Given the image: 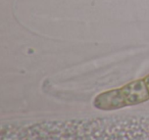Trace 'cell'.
I'll list each match as a JSON object with an SVG mask.
<instances>
[{
    "mask_svg": "<svg viewBox=\"0 0 149 140\" xmlns=\"http://www.w3.org/2000/svg\"><path fill=\"white\" fill-rule=\"evenodd\" d=\"M74 140H149V117L79 120Z\"/></svg>",
    "mask_w": 149,
    "mask_h": 140,
    "instance_id": "1",
    "label": "cell"
},
{
    "mask_svg": "<svg viewBox=\"0 0 149 140\" xmlns=\"http://www.w3.org/2000/svg\"><path fill=\"white\" fill-rule=\"evenodd\" d=\"M128 106L141 104L149 100V90L144 79L128 83L122 88Z\"/></svg>",
    "mask_w": 149,
    "mask_h": 140,
    "instance_id": "3",
    "label": "cell"
},
{
    "mask_svg": "<svg viewBox=\"0 0 149 140\" xmlns=\"http://www.w3.org/2000/svg\"><path fill=\"white\" fill-rule=\"evenodd\" d=\"M93 105L100 111H116L128 106L122 88L112 89L98 94L94 98Z\"/></svg>",
    "mask_w": 149,
    "mask_h": 140,
    "instance_id": "2",
    "label": "cell"
},
{
    "mask_svg": "<svg viewBox=\"0 0 149 140\" xmlns=\"http://www.w3.org/2000/svg\"><path fill=\"white\" fill-rule=\"evenodd\" d=\"M144 81H145V83H146L147 88H148V90H149V75H148V76L145 77V78H144Z\"/></svg>",
    "mask_w": 149,
    "mask_h": 140,
    "instance_id": "4",
    "label": "cell"
}]
</instances>
